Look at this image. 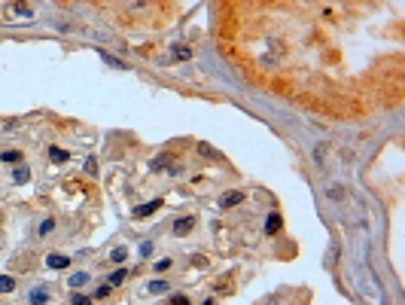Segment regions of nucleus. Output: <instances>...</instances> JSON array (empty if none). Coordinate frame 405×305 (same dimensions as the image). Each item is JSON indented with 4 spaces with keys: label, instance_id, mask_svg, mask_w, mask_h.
Here are the masks:
<instances>
[{
    "label": "nucleus",
    "instance_id": "obj_17",
    "mask_svg": "<svg viewBox=\"0 0 405 305\" xmlns=\"http://www.w3.org/2000/svg\"><path fill=\"white\" fill-rule=\"evenodd\" d=\"M0 159H3V162H21V153H18V150H6Z\"/></svg>",
    "mask_w": 405,
    "mask_h": 305
},
{
    "label": "nucleus",
    "instance_id": "obj_19",
    "mask_svg": "<svg viewBox=\"0 0 405 305\" xmlns=\"http://www.w3.org/2000/svg\"><path fill=\"white\" fill-rule=\"evenodd\" d=\"M165 165H168V156H158V159H153V162H149V168H153V171H161Z\"/></svg>",
    "mask_w": 405,
    "mask_h": 305
},
{
    "label": "nucleus",
    "instance_id": "obj_5",
    "mask_svg": "<svg viewBox=\"0 0 405 305\" xmlns=\"http://www.w3.org/2000/svg\"><path fill=\"white\" fill-rule=\"evenodd\" d=\"M31 259H34L31 253H21V256H16V259H13V269H18V272H31V266H34Z\"/></svg>",
    "mask_w": 405,
    "mask_h": 305
},
{
    "label": "nucleus",
    "instance_id": "obj_14",
    "mask_svg": "<svg viewBox=\"0 0 405 305\" xmlns=\"http://www.w3.org/2000/svg\"><path fill=\"white\" fill-rule=\"evenodd\" d=\"M198 153L207 156V159H219V153L213 150V146H207V144H198Z\"/></svg>",
    "mask_w": 405,
    "mask_h": 305
},
{
    "label": "nucleus",
    "instance_id": "obj_13",
    "mask_svg": "<svg viewBox=\"0 0 405 305\" xmlns=\"http://www.w3.org/2000/svg\"><path fill=\"white\" fill-rule=\"evenodd\" d=\"M13 287H16V281H13V278H9V275H0V293H9Z\"/></svg>",
    "mask_w": 405,
    "mask_h": 305
},
{
    "label": "nucleus",
    "instance_id": "obj_10",
    "mask_svg": "<svg viewBox=\"0 0 405 305\" xmlns=\"http://www.w3.org/2000/svg\"><path fill=\"white\" fill-rule=\"evenodd\" d=\"M49 159L52 162H67L70 156H67V150H61V146H52V150H49Z\"/></svg>",
    "mask_w": 405,
    "mask_h": 305
},
{
    "label": "nucleus",
    "instance_id": "obj_4",
    "mask_svg": "<svg viewBox=\"0 0 405 305\" xmlns=\"http://www.w3.org/2000/svg\"><path fill=\"white\" fill-rule=\"evenodd\" d=\"M46 266H49V269H67V266H70V259H67V256H61V253H49V259H46Z\"/></svg>",
    "mask_w": 405,
    "mask_h": 305
},
{
    "label": "nucleus",
    "instance_id": "obj_15",
    "mask_svg": "<svg viewBox=\"0 0 405 305\" xmlns=\"http://www.w3.org/2000/svg\"><path fill=\"white\" fill-rule=\"evenodd\" d=\"M46 299H49V293H46V290H34V293H31V302H34V305H43Z\"/></svg>",
    "mask_w": 405,
    "mask_h": 305
},
{
    "label": "nucleus",
    "instance_id": "obj_1",
    "mask_svg": "<svg viewBox=\"0 0 405 305\" xmlns=\"http://www.w3.org/2000/svg\"><path fill=\"white\" fill-rule=\"evenodd\" d=\"M158 208H161V198H153V201H146V205H137L134 208V217L143 220V217H149V214H156Z\"/></svg>",
    "mask_w": 405,
    "mask_h": 305
},
{
    "label": "nucleus",
    "instance_id": "obj_21",
    "mask_svg": "<svg viewBox=\"0 0 405 305\" xmlns=\"http://www.w3.org/2000/svg\"><path fill=\"white\" fill-rule=\"evenodd\" d=\"M16 13H18V16H25V18H31V13H34V9H31L28 3H16Z\"/></svg>",
    "mask_w": 405,
    "mask_h": 305
},
{
    "label": "nucleus",
    "instance_id": "obj_27",
    "mask_svg": "<svg viewBox=\"0 0 405 305\" xmlns=\"http://www.w3.org/2000/svg\"><path fill=\"white\" fill-rule=\"evenodd\" d=\"M52 226H55V223H52V220H46V223H43V226H40V235H46V232H52Z\"/></svg>",
    "mask_w": 405,
    "mask_h": 305
},
{
    "label": "nucleus",
    "instance_id": "obj_23",
    "mask_svg": "<svg viewBox=\"0 0 405 305\" xmlns=\"http://www.w3.org/2000/svg\"><path fill=\"white\" fill-rule=\"evenodd\" d=\"M171 305H189V296L186 293H177V296H171Z\"/></svg>",
    "mask_w": 405,
    "mask_h": 305
},
{
    "label": "nucleus",
    "instance_id": "obj_26",
    "mask_svg": "<svg viewBox=\"0 0 405 305\" xmlns=\"http://www.w3.org/2000/svg\"><path fill=\"white\" fill-rule=\"evenodd\" d=\"M98 299H104V296H110V284H104V287H98V293H95Z\"/></svg>",
    "mask_w": 405,
    "mask_h": 305
},
{
    "label": "nucleus",
    "instance_id": "obj_6",
    "mask_svg": "<svg viewBox=\"0 0 405 305\" xmlns=\"http://www.w3.org/2000/svg\"><path fill=\"white\" fill-rule=\"evenodd\" d=\"M241 201H244V193H226L219 205H223V208H235V205H241Z\"/></svg>",
    "mask_w": 405,
    "mask_h": 305
},
{
    "label": "nucleus",
    "instance_id": "obj_8",
    "mask_svg": "<svg viewBox=\"0 0 405 305\" xmlns=\"http://www.w3.org/2000/svg\"><path fill=\"white\" fill-rule=\"evenodd\" d=\"M168 287H171V284H168L165 278H161V281H149V284H146L149 293H168Z\"/></svg>",
    "mask_w": 405,
    "mask_h": 305
},
{
    "label": "nucleus",
    "instance_id": "obj_20",
    "mask_svg": "<svg viewBox=\"0 0 405 305\" xmlns=\"http://www.w3.org/2000/svg\"><path fill=\"white\" fill-rule=\"evenodd\" d=\"M70 305H91V296H83V293H76L70 299Z\"/></svg>",
    "mask_w": 405,
    "mask_h": 305
},
{
    "label": "nucleus",
    "instance_id": "obj_22",
    "mask_svg": "<svg viewBox=\"0 0 405 305\" xmlns=\"http://www.w3.org/2000/svg\"><path fill=\"white\" fill-rule=\"evenodd\" d=\"M83 168H86V174H91V177L98 174V162H95V159H86V165H83Z\"/></svg>",
    "mask_w": 405,
    "mask_h": 305
},
{
    "label": "nucleus",
    "instance_id": "obj_9",
    "mask_svg": "<svg viewBox=\"0 0 405 305\" xmlns=\"http://www.w3.org/2000/svg\"><path fill=\"white\" fill-rule=\"evenodd\" d=\"M13 180H16V183H28V180H31V171H28L25 165H18L16 171H13Z\"/></svg>",
    "mask_w": 405,
    "mask_h": 305
},
{
    "label": "nucleus",
    "instance_id": "obj_3",
    "mask_svg": "<svg viewBox=\"0 0 405 305\" xmlns=\"http://www.w3.org/2000/svg\"><path fill=\"white\" fill-rule=\"evenodd\" d=\"M281 226H283V217L281 214H271L268 223H265V235H274V232H281Z\"/></svg>",
    "mask_w": 405,
    "mask_h": 305
},
{
    "label": "nucleus",
    "instance_id": "obj_7",
    "mask_svg": "<svg viewBox=\"0 0 405 305\" xmlns=\"http://www.w3.org/2000/svg\"><path fill=\"white\" fill-rule=\"evenodd\" d=\"M171 52H174V58H177V61H189V58H192V49H189V46H183V43H177V46H174Z\"/></svg>",
    "mask_w": 405,
    "mask_h": 305
},
{
    "label": "nucleus",
    "instance_id": "obj_25",
    "mask_svg": "<svg viewBox=\"0 0 405 305\" xmlns=\"http://www.w3.org/2000/svg\"><path fill=\"white\" fill-rule=\"evenodd\" d=\"M168 269H171V259H158V263H156V272H158V275L168 272Z\"/></svg>",
    "mask_w": 405,
    "mask_h": 305
},
{
    "label": "nucleus",
    "instance_id": "obj_24",
    "mask_svg": "<svg viewBox=\"0 0 405 305\" xmlns=\"http://www.w3.org/2000/svg\"><path fill=\"white\" fill-rule=\"evenodd\" d=\"M125 256H128V251H125V247H116V251H113V263H122Z\"/></svg>",
    "mask_w": 405,
    "mask_h": 305
},
{
    "label": "nucleus",
    "instance_id": "obj_18",
    "mask_svg": "<svg viewBox=\"0 0 405 305\" xmlns=\"http://www.w3.org/2000/svg\"><path fill=\"white\" fill-rule=\"evenodd\" d=\"M122 281H125V272L119 269V272H113V275H110V281H107V284H110V287H119Z\"/></svg>",
    "mask_w": 405,
    "mask_h": 305
},
{
    "label": "nucleus",
    "instance_id": "obj_2",
    "mask_svg": "<svg viewBox=\"0 0 405 305\" xmlns=\"http://www.w3.org/2000/svg\"><path fill=\"white\" fill-rule=\"evenodd\" d=\"M192 226H195V217H180L174 223V235H186V232H192Z\"/></svg>",
    "mask_w": 405,
    "mask_h": 305
},
{
    "label": "nucleus",
    "instance_id": "obj_16",
    "mask_svg": "<svg viewBox=\"0 0 405 305\" xmlns=\"http://www.w3.org/2000/svg\"><path fill=\"white\" fill-rule=\"evenodd\" d=\"M86 281H88V272H76V275L70 278V287H83Z\"/></svg>",
    "mask_w": 405,
    "mask_h": 305
},
{
    "label": "nucleus",
    "instance_id": "obj_11",
    "mask_svg": "<svg viewBox=\"0 0 405 305\" xmlns=\"http://www.w3.org/2000/svg\"><path fill=\"white\" fill-rule=\"evenodd\" d=\"M326 153H329V144H320V146H317V153H314L317 165H326Z\"/></svg>",
    "mask_w": 405,
    "mask_h": 305
},
{
    "label": "nucleus",
    "instance_id": "obj_12",
    "mask_svg": "<svg viewBox=\"0 0 405 305\" xmlns=\"http://www.w3.org/2000/svg\"><path fill=\"white\" fill-rule=\"evenodd\" d=\"M326 196H329V198H335V201H338V198H344V186H341V183L329 186V189H326Z\"/></svg>",
    "mask_w": 405,
    "mask_h": 305
},
{
    "label": "nucleus",
    "instance_id": "obj_28",
    "mask_svg": "<svg viewBox=\"0 0 405 305\" xmlns=\"http://www.w3.org/2000/svg\"><path fill=\"white\" fill-rule=\"evenodd\" d=\"M204 305H216V302H213V299H207V302H204Z\"/></svg>",
    "mask_w": 405,
    "mask_h": 305
}]
</instances>
